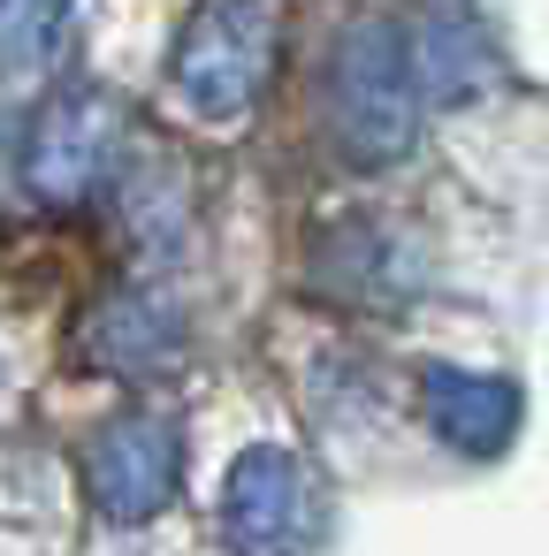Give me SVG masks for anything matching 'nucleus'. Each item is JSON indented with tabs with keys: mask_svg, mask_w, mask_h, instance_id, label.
Returning a JSON list of instances; mask_svg holds the SVG:
<instances>
[{
	"mask_svg": "<svg viewBox=\"0 0 549 556\" xmlns=\"http://www.w3.org/2000/svg\"><path fill=\"white\" fill-rule=\"evenodd\" d=\"M328 130L351 168H397L420 146V62L412 31L389 16H366L336 39L328 62Z\"/></svg>",
	"mask_w": 549,
	"mask_h": 556,
	"instance_id": "f257e3e1",
	"label": "nucleus"
},
{
	"mask_svg": "<svg viewBox=\"0 0 549 556\" xmlns=\"http://www.w3.org/2000/svg\"><path fill=\"white\" fill-rule=\"evenodd\" d=\"M267 70H275V16L260 0H207L169 62L184 108H199L207 123H245L252 100L267 92Z\"/></svg>",
	"mask_w": 549,
	"mask_h": 556,
	"instance_id": "f03ea898",
	"label": "nucleus"
},
{
	"mask_svg": "<svg viewBox=\"0 0 549 556\" xmlns=\"http://www.w3.org/2000/svg\"><path fill=\"white\" fill-rule=\"evenodd\" d=\"M184 480V434L161 412H115L85 442V488L115 526H146L176 503Z\"/></svg>",
	"mask_w": 549,
	"mask_h": 556,
	"instance_id": "7ed1b4c3",
	"label": "nucleus"
},
{
	"mask_svg": "<svg viewBox=\"0 0 549 556\" xmlns=\"http://www.w3.org/2000/svg\"><path fill=\"white\" fill-rule=\"evenodd\" d=\"M313 526H321L313 480H305V465L290 450L260 442V450H245L229 465V480H222V541H229V556H305Z\"/></svg>",
	"mask_w": 549,
	"mask_h": 556,
	"instance_id": "20e7f679",
	"label": "nucleus"
},
{
	"mask_svg": "<svg viewBox=\"0 0 549 556\" xmlns=\"http://www.w3.org/2000/svg\"><path fill=\"white\" fill-rule=\"evenodd\" d=\"M108 146H115V108L100 92H54L32 115L24 138V184L47 206H85L108 176Z\"/></svg>",
	"mask_w": 549,
	"mask_h": 556,
	"instance_id": "39448f33",
	"label": "nucleus"
},
{
	"mask_svg": "<svg viewBox=\"0 0 549 556\" xmlns=\"http://www.w3.org/2000/svg\"><path fill=\"white\" fill-rule=\"evenodd\" d=\"M420 412H427V427H435L458 457L488 465V457H503V450L519 442V412H526V396H519L503 374L427 366V374H420Z\"/></svg>",
	"mask_w": 549,
	"mask_h": 556,
	"instance_id": "423d86ee",
	"label": "nucleus"
},
{
	"mask_svg": "<svg viewBox=\"0 0 549 556\" xmlns=\"http://www.w3.org/2000/svg\"><path fill=\"white\" fill-rule=\"evenodd\" d=\"M184 305H169L161 290H115L92 305L85 320V358L108 366V374H169L184 358Z\"/></svg>",
	"mask_w": 549,
	"mask_h": 556,
	"instance_id": "0eeeda50",
	"label": "nucleus"
},
{
	"mask_svg": "<svg viewBox=\"0 0 549 556\" xmlns=\"http://www.w3.org/2000/svg\"><path fill=\"white\" fill-rule=\"evenodd\" d=\"M123 214L138 237H153L161 252H176V237L191 229V184L176 168V153L161 138H138L130 146V168H123Z\"/></svg>",
	"mask_w": 549,
	"mask_h": 556,
	"instance_id": "6e6552de",
	"label": "nucleus"
},
{
	"mask_svg": "<svg viewBox=\"0 0 549 556\" xmlns=\"http://www.w3.org/2000/svg\"><path fill=\"white\" fill-rule=\"evenodd\" d=\"M77 0H0V85H32L54 70Z\"/></svg>",
	"mask_w": 549,
	"mask_h": 556,
	"instance_id": "1a4fd4ad",
	"label": "nucleus"
},
{
	"mask_svg": "<svg viewBox=\"0 0 549 556\" xmlns=\"http://www.w3.org/2000/svg\"><path fill=\"white\" fill-rule=\"evenodd\" d=\"M0 176H9V123H0Z\"/></svg>",
	"mask_w": 549,
	"mask_h": 556,
	"instance_id": "9d476101",
	"label": "nucleus"
}]
</instances>
